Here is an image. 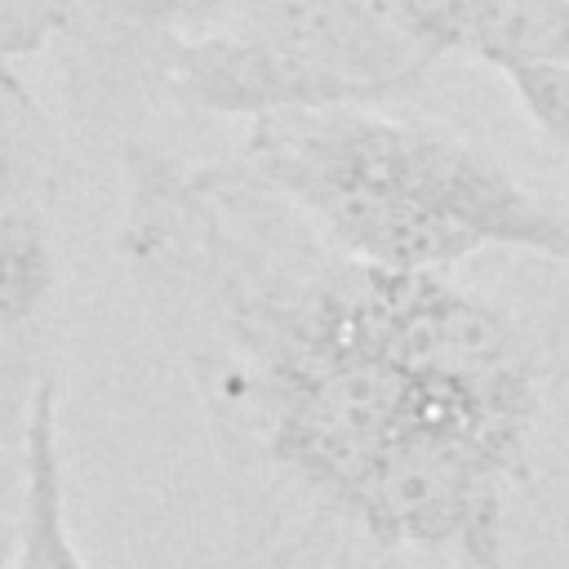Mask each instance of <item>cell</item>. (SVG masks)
I'll list each match as a JSON object with an SVG mask.
<instances>
[{
	"instance_id": "8",
	"label": "cell",
	"mask_w": 569,
	"mask_h": 569,
	"mask_svg": "<svg viewBox=\"0 0 569 569\" xmlns=\"http://www.w3.org/2000/svg\"><path fill=\"white\" fill-rule=\"evenodd\" d=\"M53 365L58 360H53L49 333L44 338L0 333V453L22 449L36 391Z\"/></svg>"
},
{
	"instance_id": "9",
	"label": "cell",
	"mask_w": 569,
	"mask_h": 569,
	"mask_svg": "<svg viewBox=\"0 0 569 569\" xmlns=\"http://www.w3.org/2000/svg\"><path fill=\"white\" fill-rule=\"evenodd\" d=\"M516 107L538 138L569 164V67L565 62H507L498 67Z\"/></svg>"
},
{
	"instance_id": "2",
	"label": "cell",
	"mask_w": 569,
	"mask_h": 569,
	"mask_svg": "<svg viewBox=\"0 0 569 569\" xmlns=\"http://www.w3.org/2000/svg\"><path fill=\"white\" fill-rule=\"evenodd\" d=\"M231 169L369 267L445 276L480 249L569 267V200L427 116L391 107L267 116L249 124Z\"/></svg>"
},
{
	"instance_id": "3",
	"label": "cell",
	"mask_w": 569,
	"mask_h": 569,
	"mask_svg": "<svg viewBox=\"0 0 569 569\" xmlns=\"http://www.w3.org/2000/svg\"><path fill=\"white\" fill-rule=\"evenodd\" d=\"M227 27L298 53L338 80L356 107L405 98L440 62L378 0H244Z\"/></svg>"
},
{
	"instance_id": "5",
	"label": "cell",
	"mask_w": 569,
	"mask_h": 569,
	"mask_svg": "<svg viewBox=\"0 0 569 569\" xmlns=\"http://www.w3.org/2000/svg\"><path fill=\"white\" fill-rule=\"evenodd\" d=\"M58 302V236L44 204L0 213V333L44 338Z\"/></svg>"
},
{
	"instance_id": "6",
	"label": "cell",
	"mask_w": 569,
	"mask_h": 569,
	"mask_svg": "<svg viewBox=\"0 0 569 569\" xmlns=\"http://www.w3.org/2000/svg\"><path fill=\"white\" fill-rule=\"evenodd\" d=\"M58 173L62 142L53 116L13 67H0V213L27 204L49 209Z\"/></svg>"
},
{
	"instance_id": "7",
	"label": "cell",
	"mask_w": 569,
	"mask_h": 569,
	"mask_svg": "<svg viewBox=\"0 0 569 569\" xmlns=\"http://www.w3.org/2000/svg\"><path fill=\"white\" fill-rule=\"evenodd\" d=\"M244 0H80V13L102 18L116 31L164 40H191L227 27Z\"/></svg>"
},
{
	"instance_id": "4",
	"label": "cell",
	"mask_w": 569,
	"mask_h": 569,
	"mask_svg": "<svg viewBox=\"0 0 569 569\" xmlns=\"http://www.w3.org/2000/svg\"><path fill=\"white\" fill-rule=\"evenodd\" d=\"M62 382L58 365L44 373L27 440H22V498L13 511V569H89L67 520V476H62V436H58Z\"/></svg>"
},
{
	"instance_id": "12",
	"label": "cell",
	"mask_w": 569,
	"mask_h": 569,
	"mask_svg": "<svg viewBox=\"0 0 569 569\" xmlns=\"http://www.w3.org/2000/svg\"><path fill=\"white\" fill-rule=\"evenodd\" d=\"M0 569H13V520L0 525Z\"/></svg>"
},
{
	"instance_id": "11",
	"label": "cell",
	"mask_w": 569,
	"mask_h": 569,
	"mask_svg": "<svg viewBox=\"0 0 569 569\" xmlns=\"http://www.w3.org/2000/svg\"><path fill=\"white\" fill-rule=\"evenodd\" d=\"M18 498H22V449L0 453V525L13 520Z\"/></svg>"
},
{
	"instance_id": "1",
	"label": "cell",
	"mask_w": 569,
	"mask_h": 569,
	"mask_svg": "<svg viewBox=\"0 0 569 569\" xmlns=\"http://www.w3.org/2000/svg\"><path fill=\"white\" fill-rule=\"evenodd\" d=\"M227 169L129 151L124 253L200 325L204 391L258 453L373 551L502 569V529L547 409V356L467 369L405 271L333 249Z\"/></svg>"
},
{
	"instance_id": "10",
	"label": "cell",
	"mask_w": 569,
	"mask_h": 569,
	"mask_svg": "<svg viewBox=\"0 0 569 569\" xmlns=\"http://www.w3.org/2000/svg\"><path fill=\"white\" fill-rule=\"evenodd\" d=\"M80 18V0H0V67L40 53Z\"/></svg>"
}]
</instances>
